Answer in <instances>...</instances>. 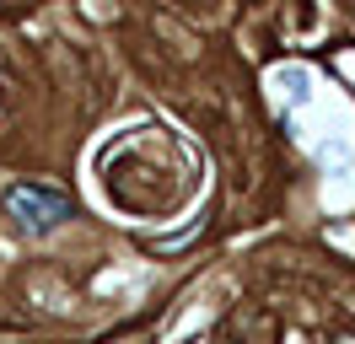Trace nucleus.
<instances>
[{
    "instance_id": "1",
    "label": "nucleus",
    "mask_w": 355,
    "mask_h": 344,
    "mask_svg": "<svg viewBox=\"0 0 355 344\" xmlns=\"http://www.w3.org/2000/svg\"><path fill=\"white\" fill-rule=\"evenodd\" d=\"M6 215L17 221L22 237H44L49 226H60L70 215V194L44 189V183H17V189L6 194Z\"/></svg>"
}]
</instances>
